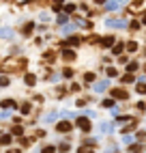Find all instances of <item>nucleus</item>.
<instances>
[{
    "mask_svg": "<svg viewBox=\"0 0 146 153\" xmlns=\"http://www.w3.org/2000/svg\"><path fill=\"white\" fill-rule=\"evenodd\" d=\"M125 2H127V0H107V5H105V7H107L110 11H116V9H120Z\"/></svg>",
    "mask_w": 146,
    "mask_h": 153,
    "instance_id": "f257e3e1",
    "label": "nucleus"
},
{
    "mask_svg": "<svg viewBox=\"0 0 146 153\" xmlns=\"http://www.w3.org/2000/svg\"><path fill=\"white\" fill-rule=\"evenodd\" d=\"M78 127L82 129V132H88V129H90V121H88V119H82V117H80V119H78Z\"/></svg>",
    "mask_w": 146,
    "mask_h": 153,
    "instance_id": "f03ea898",
    "label": "nucleus"
},
{
    "mask_svg": "<svg viewBox=\"0 0 146 153\" xmlns=\"http://www.w3.org/2000/svg\"><path fill=\"white\" fill-rule=\"evenodd\" d=\"M0 106H2L5 110H13V108H17V104H15L13 99H2V101H0Z\"/></svg>",
    "mask_w": 146,
    "mask_h": 153,
    "instance_id": "7ed1b4c3",
    "label": "nucleus"
},
{
    "mask_svg": "<svg viewBox=\"0 0 146 153\" xmlns=\"http://www.w3.org/2000/svg\"><path fill=\"white\" fill-rule=\"evenodd\" d=\"M107 26H110V28H125V22L122 20H107Z\"/></svg>",
    "mask_w": 146,
    "mask_h": 153,
    "instance_id": "20e7f679",
    "label": "nucleus"
},
{
    "mask_svg": "<svg viewBox=\"0 0 146 153\" xmlns=\"http://www.w3.org/2000/svg\"><path fill=\"white\" fill-rule=\"evenodd\" d=\"M112 95H114L116 99H127V91H122V89H114Z\"/></svg>",
    "mask_w": 146,
    "mask_h": 153,
    "instance_id": "39448f33",
    "label": "nucleus"
},
{
    "mask_svg": "<svg viewBox=\"0 0 146 153\" xmlns=\"http://www.w3.org/2000/svg\"><path fill=\"white\" fill-rule=\"evenodd\" d=\"M103 89H107V80H101V82L95 84V93H101Z\"/></svg>",
    "mask_w": 146,
    "mask_h": 153,
    "instance_id": "423d86ee",
    "label": "nucleus"
},
{
    "mask_svg": "<svg viewBox=\"0 0 146 153\" xmlns=\"http://www.w3.org/2000/svg\"><path fill=\"white\" fill-rule=\"evenodd\" d=\"M54 119H58V112H47V114H43V121H45V123H52Z\"/></svg>",
    "mask_w": 146,
    "mask_h": 153,
    "instance_id": "0eeeda50",
    "label": "nucleus"
},
{
    "mask_svg": "<svg viewBox=\"0 0 146 153\" xmlns=\"http://www.w3.org/2000/svg\"><path fill=\"white\" fill-rule=\"evenodd\" d=\"M62 56H64V60H73L75 58V52H73V50H64Z\"/></svg>",
    "mask_w": 146,
    "mask_h": 153,
    "instance_id": "6e6552de",
    "label": "nucleus"
},
{
    "mask_svg": "<svg viewBox=\"0 0 146 153\" xmlns=\"http://www.w3.org/2000/svg\"><path fill=\"white\" fill-rule=\"evenodd\" d=\"M69 129H71V123H67V121L58 123V132H69Z\"/></svg>",
    "mask_w": 146,
    "mask_h": 153,
    "instance_id": "1a4fd4ad",
    "label": "nucleus"
},
{
    "mask_svg": "<svg viewBox=\"0 0 146 153\" xmlns=\"http://www.w3.org/2000/svg\"><path fill=\"white\" fill-rule=\"evenodd\" d=\"M103 48H110V45H114V37H105V39L101 41Z\"/></svg>",
    "mask_w": 146,
    "mask_h": 153,
    "instance_id": "9d476101",
    "label": "nucleus"
},
{
    "mask_svg": "<svg viewBox=\"0 0 146 153\" xmlns=\"http://www.w3.org/2000/svg\"><path fill=\"white\" fill-rule=\"evenodd\" d=\"M0 37H13V30L11 28H0Z\"/></svg>",
    "mask_w": 146,
    "mask_h": 153,
    "instance_id": "9b49d317",
    "label": "nucleus"
},
{
    "mask_svg": "<svg viewBox=\"0 0 146 153\" xmlns=\"http://www.w3.org/2000/svg\"><path fill=\"white\" fill-rule=\"evenodd\" d=\"M127 50H129V52H135V50H137V43H135V41H131V43H127Z\"/></svg>",
    "mask_w": 146,
    "mask_h": 153,
    "instance_id": "f8f14e48",
    "label": "nucleus"
},
{
    "mask_svg": "<svg viewBox=\"0 0 146 153\" xmlns=\"http://www.w3.org/2000/svg\"><path fill=\"white\" fill-rule=\"evenodd\" d=\"M112 52H114V54H120V52H122V43H116L112 48Z\"/></svg>",
    "mask_w": 146,
    "mask_h": 153,
    "instance_id": "ddd939ff",
    "label": "nucleus"
},
{
    "mask_svg": "<svg viewBox=\"0 0 146 153\" xmlns=\"http://www.w3.org/2000/svg\"><path fill=\"white\" fill-rule=\"evenodd\" d=\"M34 82H37V78H34V76H26V84H34Z\"/></svg>",
    "mask_w": 146,
    "mask_h": 153,
    "instance_id": "4468645a",
    "label": "nucleus"
},
{
    "mask_svg": "<svg viewBox=\"0 0 146 153\" xmlns=\"http://www.w3.org/2000/svg\"><path fill=\"white\" fill-rule=\"evenodd\" d=\"M71 30H73V24H64L62 26V32H71Z\"/></svg>",
    "mask_w": 146,
    "mask_h": 153,
    "instance_id": "2eb2a0df",
    "label": "nucleus"
},
{
    "mask_svg": "<svg viewBox=\"0 0 146 153\" xmlns=\"http://www.w3.org/2000/svg\"><path fill=\"white\" fill-rule=\"evenodd\" d=\"M127 69H129V71H135L137 69V63H129V65H127Z\"/></svg>",
    "mask_w": 146,
    "mask_h": 153,
    "instance_id": "dca6fc26",
    "label": "nucleus"
},
{
    "mask_svg": "<svg viewBox=\"0 0 146 153\" xmlns=\"http://www.w3.org/2000/svg\"><path fill=\"white\" fill-rule=\"evenodd\" d=\"M137 93H146V84H142V82L137 84Z\"/></svg>",
    "mask_w": 146,
    "mask_h": 153,
    "instance_id": "f3484780",
    "label": "nucleus"
},
{
    "mask_svg": "<svg viewBox=\"0 0 146 153\" xmlns=\"http://www.w3.org/2000/svg\"><path fill=\"white\" fill-rule=\"evenodd\" d=\"M22 132H24V129H22L20 125H17V127H13V134H15V136H22Z\"/></svg>",
    "mask_w": 146,
    "mask_h": 153,
    "instance_id": "a211bd4d",
    "label": "nucleus"
},
{
    "mask_svg": "<svg viewBox=\"0 0 146 153\" xmlns=\"http://www.w3.org/2000/svg\"><path fill=\"white\" fill-rule=\"evenodd\" d=\"M78 43H80L78 37H71V39H69V45H78Z\"/></svg>",
    "mask_w": 146,
    "mask_h": 153,
    "instance_id": "6ab92c4d",
    "label": "nucleus"
},
{
    "mask_svg": "<svg viewBox=\"0 0 146 153\" xmlns=\"http://www.w3.org/2000/svg\"><path fill=\"white\" fill-rule=\"evenodd\" d=\"M0 142H2V144H9V142H11V136H2V138H0Z\"/></svg>",
    "mask_w": 146,
    "mask_h": 153,
    "instance_id": "aec40b11",
    "label": "nucleus"
},
{
    "mask_svg": "<svg viewBox=\"0 0 146 153\" xmlns=\"http://www.w3.org/2000/svg\"><path fill=\"white\" fill-rule=\"evenodd\" d=\"M103 106H105V108H112L114 101H112V99H105V101H103Z\"/></svg>",
    "mask_w": 146,
    "mask_h": 153,
    "instance_id": "412c9836",
    "label": "nucleus"
},
{
    "mask_svg": "<svg viewBox=\"0 0 146 153\" xmlns=\"http://www.w3.org/2000/svg\"><path fill=\"white\" fill-rule=\"evenodd\" d=\"M7 84H9V78H5V76H2V78H0V86H7Z\"/></svg>",
    "mask_w": 146,
    "mask_h": 153,
    "instance_id": "4be33fe9",
    "label": "nucleus"
},
{
    "mask_svg": "<svg viewBox=\"0 0 146 153\" xmlns=\"http://www.w3.org/2000/svg\"><path fill=\"white\" fill-rule=\"evenodd\" d=\"M107 76H110V78H114V76H116V69H114V67H110V69H107Z\"/></svg>",
    "mask_w": 146,
    "mask_h": 153,
    "instance_id": "5701e85b",
    "label": "nucleus"
},
{
    "mask_svg": "<svg viewBox=\"0 0 146 153\" xmlns=\"http://www.w3.org/2000/svg\"><path fill=\"white\" fill-rule=\"evenodd\" d=\"M62 76H64V78H71L73 71H71V69H64V71H62Z\"/></svg>",
    "mask_w": 146,
    "mask_h": 153,
    "instance_id": "b1692460",
    "label": "nucleus"
},
{
    "mask_svg": "<svg viewBox=\"0 0 146 153\" xmlns=\"http://www.w3.org/2000/svg\"><path fill=\"white\" fill-rule=\"evenodd\" d=\"M58 22H60V24H64V22H69V17H67V15H60Z\"/></svg>",
    "mask_w": 146,
    "mask_h": 153,
    "instance_id": "393cba45",
    "label": "nucleus"
},
{
    "mask_svg": "<svg viewBox=\"0 0 146 153\" xmlns=\"http://www.w3.org/2000/svg\"><path fill=\"white\" fill-rule=\"evenodd\" d=\"M64 9H67V13H71V11H75V5H67Z\"/></svg>",
    "mask_w": 146,
    "mask_h": 153,
    "instance_id": "a878e982",
    "label": "nucleus"
},
{
    "mask_svg": "<svg viewBox=\"0 0 146 153\" xmlns=\"http://www.w3.org/2000/svg\"><path fill=\"white\" fill-rule=\"evenodd\" d=\"M95 80V74H86V82H93Z\"/></svg>",
    "mask_w": 146,
    "mask_h": 153,
    "instance_id": "bb28decb",
    "label": "nucleus"
},
{
    "mask_svg": "<svg viewBox=\"0 0 146 153\" xmlns=\"http://www.w3.org/2000/svg\"><path fill=\"white\" fill-rule=\"evenodd\" d=\"M95 2H97V5H101V2H105V0H95Z\"/></svg>",
    "mask_w": 146,
    "mask_h": 153,
    "instance_id": "cd10ccee",
    "label": "nucleus"
},
{
    "mask_svg": "<svg viewBox=\"0 0 146 153\" xmlns=\"http://www.w3.org/2000/svg\"><path fill=\"white\" fill-rule=\"evenodd\" d=\"M144 69H146V67H144Z\"/></svg>",
    "mask_w": 146,
    "mask_h": 153,
    "instance_id": "c85d7f7f",
    "label": "nucleus"
},
{
    "mask_svg": "<svg viewBox=\"0 0 146 153\" xmlns=\"http://www.w3.org/2000/svg\"><path fill=\"white\" fill-rule=\"evenodd\" d=\"M88 153H90V151H88Z\"/></svg>",
    "mask_w": 146,
    "mask_h": 153,
    "instance_id": "c756f323",
    "label": "nucleus"
}]
</instances>
